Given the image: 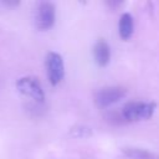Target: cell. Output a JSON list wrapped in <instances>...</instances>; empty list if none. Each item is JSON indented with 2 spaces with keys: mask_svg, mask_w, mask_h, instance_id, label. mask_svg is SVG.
<instances>
[{
  "mask_svg": "<svg viewBox=\"0 0 159 159\" xmlns=\"http://www.w3.org/2000/svg\"><path fill=\"white\" fill-rule=\"evenodd\" d=\"M155 111L152 102H129L122 109V117L128 122H138L149 119Z\"/></svg>",
  "mask_w": 159,
  "mask_h": 159,
  "instance_id": "obj_1",
  "label": "cell"
},
{
  "mask_svg": "<svg viewBox=\"0 0 159 159\" xmlns=\"http://www.w3.org/2000/svg\"><path fill=\"white\" fill-rule=\"evenodd\" d=\"M125 93V89L122 87H104L96 93L94 101L99 107H108L120 101Z\"/></svg>",
  "mask_w": 159,
  "mask_h": 159,
  "instance_id": "obj_5",
  "label": "cell"
},
{
  "mask_svg": "<svg viewBox=\"0 0 159 159\" xmlns=\"http://www.w3.org/2000/svg\"><path fill=\"white\" fill-rule=\"evenodd\" d=\"M133 30H134V24H133V17L130 14L124 12L122 14L120 19H119V24H118V31H119V36L123 40H128L130 39V36L133 35Z\"/></svg>",
  "mask_w": 159,
  "mask_h": 159,
  "instance_id": "obj_7",
  "label": "cell"
},
{
  "mask_svg": "<svg viewBox=\"0 0 159 159\" xmlns=\"http://www.w3.org/2000/svg\"><path fill=\"white\" fill-rule=\"evenodd\" d=\"M55 5L52 2H41L36 11V26L41 31H46L55 24Z\"/></svg>",
  "mask_w": 159,
  "mask_h": 159,
  "instance_id": "obj_4",
  "label": "cell"
},
{
  "mask_svg": "<svg viewBox=\"0 0 159 159\" xmlns=\"http://www.w3.org/2000/svg\"><path fill=\"white\" fill-rule=\"evenodd\" d=\"M16 88L20 92V94H22L24 97L31 98L32 101H36L40 103L45 101L43 89L36 77L25 76V77L19 78L16 82Z\"/></svg>",
  "mask_w": 159,
  "mask_h": 159,
  "instance_id": "obj_2",
  "label": "cell"
},
{
  "mask_svg": "<svg viewBox=\"0 0 159 159\" xmlns=\"http://www.w3.org/2000/svg\"><path fill=\"white\" fill-rule=\"evenodd\" d=\"M93 56H94V61H96V63L98 66L104 67V66L108 65L109 58H111V50H109L108 43L103 39L97 41V43L94 45Z\"/></svg>",
  "mask_w": 159,
  "mask_h": 159,
  "instance_id": "obj_6",
  "label": "cell"
},
{
  "mask_svg": "<svg viewBox=\"0 0 159 159\" xmlns=\"http://www.w3.org/2000/svg\"><path fill=\"white\" fill-rule=\"evenodd\" d=\"M46 73L48 82L52 86H57L65 76V65L60 53L48 52L46 56Z\"/></svg>",
  "mask_w": 159,
  "mask_h": 159,
  "instance_id": "obj_3",
  "label": "cell"
}]
</instances>
